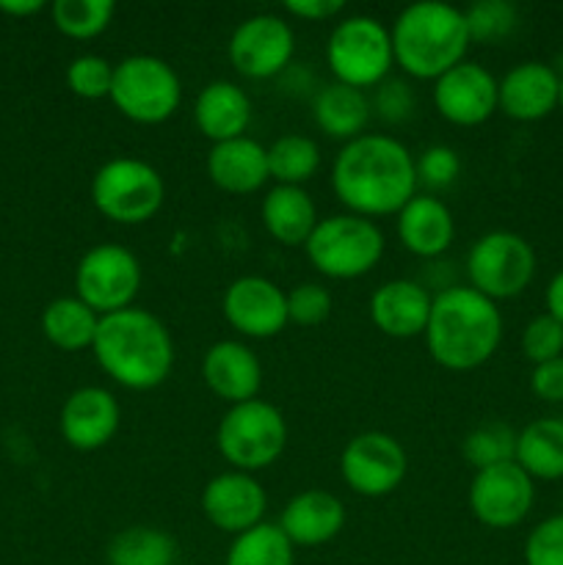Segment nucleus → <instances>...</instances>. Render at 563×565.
I'll return each mask as SVG.
<instances>
[{"mask_svg":"<svg viewBox=\"0 0 563 565\" xmlns=\"http://www.w3.org/2000/svg\"><path fill=\"white\" fill-rule=\"evenodd\" d=\"M331 188L348 213L370 221L397 215L417 193L414 154L397 138L364 132L340 147L331 163Z\"/></svg>","mask_w":563,"mask_h":565,"instance_id":"nucleus-1","label":"nucleus"},{"mask_svg":"<svg viewBox=\"0 0 563 565\" xmlns=\"http://www.w3.org/2000/svg\"><path fill=\"white\" fill-rule=\"evenodd\" d=\"M92 351L105 375L132 392L158 390L174 370V340L169 329L141 307L103 315Z\"/></svg>","mask_w":563,"mask_h":565,"instance_id":"nucleus-2","label":"nucleus"},{"mask_svg":"<svg viewBox=\"0 0 563 565\" xmlns=\"http://www.w3.org/2000/svg\"><path fill=\"white\" fill-rule=\"evenodd\" d=\"M423 337L439 367L467 373L489 362L500 348L502 312L469 285H453L434 292Z\"/></svg>","mask_w":563,"mask_h":565,"instance_id":"nucleus-3","label":"nucleus"},{"mask_svg":"<svg viewBox=\"0 0 563 565\" xmlns=\"http://www.w3.org/2000/svg\"><path fill=\"white\" fill-rule=\"evenodd\" d=\"M392 55L406 75L436 81L461 64L469 50L464 9L445 0H417L395 17L390 28Z\"/></svg>","mask_w":563,"mask_h":565,"instance_id":"nucleus-4","label":"nucleus"},{"mask_svg":"<svg viewBox=\"0 0 563 565\" xmlns=\"http://www.w3.org/2000/svg\"><path fill=\"white\" fill-rule=\"evenodd\" d=\"M384 232L370 218L337 213L320 218L307 241V257L326 279H359L384 257Z\"/></svg>","mask_w":563,"mask_h":565,"instance_id":"nucleus-5","label":"nucleus"},{"mask_svg":"<svg viewBox=\"0 0 563 565\" xmlns=\"http://www.w3.org/2000/svg\"><path fill=\"white\" fill-rule=\"evenodd\" d=\"M108 99L125 119L136 125H160L180 108L182 83L169 61L136 53L114 64Z\"/></svg>","mask_w":563,"mask_h":565,"instance_id":"nucleus-6","label":"nucleus"},{"mask_svg":"<svg viewBox=\"0 0 563 565\" xmlns=\"http://www.w3.org/2000/svg\"><path fill=\"white\" fill-rule=\"evenodd\" d=\"M221 458L237 472H259L282 458L287 447V423L274 403L259 397L230 406L215 428Z\"/></svg>","mask_w":563,"mask_h":565,"instance_id":"nucleus-7","label":"nucleus"},{"mask_svg":"<svg viewBox=\"0 0 563 565\" xmlns=\"http://www.w3.org/2000/svg\"><path fill=\"white\" fill-rule=\"evenodd\" d=\"M326 61L337 83L362 92L375 88L390 77L395 64L390 28L370 14H348L331 28Z\"/></svg>","mask_w":563,"mask_h":565,"instance_id":"nucleus-8","label":"nucleus"},{"mask_svg":"<svg viewBox=\"0 0 563 565\" xmlns=\"http://www.w3.org/2000/svg\"><path fill=\"white\" fill-rule=\"evenodd\" d=\"M163 177L141 158H110L92 177L94 207L114 224H147L163 207Z\"/></svg>","mask_w":563,"mask_h":565,"instance_id":"nucleus-9","label":"nucleus"},{"mask_svg":"<svg viewBox=\"0 0 563 565\" xmlns=\"http://www.w3.org/2000/svg\"><path fill=\"white\" fill-rule=\"evenodd\" d=\"M535 252L522 235L495 230L480 235L467 252V279L472 290L491 301L522 296L535 279Z\"/></svg>","mask_w":563,"mask_h":565,"instance_id":"nucleus-10","label":"nucleus"},{"mask_svg":"<svg viewBox=\"0 0 563 565\" xmlns=\"http://www.w3.org/2000/svg\"><path fill=\"white\" fill-rule=\"evenodd\" d=\"M141 279V263L130 248L119 243H97L77 263L75 296L103 318L132 307Z\"/></svg>","mask_w":563,"mask_h":565,"instance_id":"nucleus-11","label":"nucleus"},{"mask_svg":"<svg viewBox=\"0 0 563 565\" xmlns=\"http://www.w3.org/2000/svg\"><path fill=\"white\" fill-rule=\"evenodd\" d=\"M408 472V456L395 436L384 430H364L353 436L340 452V475L348 489L359 497L392 494Z\"/></svg>","mask_w":563,"mask_h":565,"instance_id":"nucleus-12","label":"nucleus"},{"mask_svg":"<svg viewBox=\"0 0 563 565\" xmlns=\"http://www.w3.org/2000/svg\"><path fill=\"white\" fill-rule=\"evenodd\" d=\"M226 53H230V64L243 77L268 81L290 66L293 53H296V33L290 22L282 20L279 14H268V11L252 14L235 25Z\"/></svg>","mask_w":563,"mask_h":565,"instance_id":"nucleus-13","label":"nucleus"},{"mask_svg":"<svg viewBox=\"0 0 563 565\" xmlns=\"http://www.w3.org/2000/svg\"><path fill=\"white\" fill-rule=\"evenodd\" d=\"M469 511L484 527L511 530L528 519L535 502L533 478L517 461L480 469L469 483Z\"/></svg>","mask_w":563,"mask_h":565,"instance_id":"nucleus-14","label":"nucleus"},{"mask_svg":"<svg viewBox=\"0 0 563 565\" xmlns=\"http://www.w3.org/2000/svg\"><path fill=\"white\" fill-rule=\"evenodd\" d=\"M221 309L226 323L252 340H270L290 323L287 292L265 276H237L224 290Z\"/></svg>","mask_w":563,"mask_h":565,"instance_id":"nucleus-15","label":"nucleus"},{"mask_svg":"<svg viewBox=\"0 0 563 565\" xmlns=\"http://www.w3.org/2000/svg\"><path fill=\"white\" fill-rule=\"evenodd\" d=\"M500 81L478 61L456 64L434 81V105L450 125L478 127L497 110Z\"/></svg>","mask_w":563,"mask_h":565,"instance_id":"nucleus-16","label":"nucleus"},{"mask_svg":"<svg viewBox=\"0 0 563 565\" xmlns=\"http://www.w3.org/2000/svg\"><path fill=\"white\" fill-rule=\"evenodd\" d=\"M265 511H268V494L248 472L230 469L210 478L202 489V513L221 533H246L263 524Z\"/></svg>","mask_w":563,"mask_h":565,"instance_id":"nucleus-17","label":"nucleus"},{"mask_svg":"<svg viewBox=\"0 0 563 565\" xmlns=\"http://www.w3.org/2000/svg\"><path fill=\"white\" fill-rule=\"evenodd\" d=\"M121 408L114 392L103 386H81L64 401L59 414V430L72 450H103L116 436Z\"/></svg>","mask_w":563,"mask_h":565,"instance_id":"nucleus-18","label":"nucleus"},{"mask_svg":"<svg viewBox=\"0 0 563 565\" xmlns=\"http://www.w3.org/2000/svg\"><path fill=\"white\" fill-rule=\"evenodd\" d=\"M561 103V75L544 61H522L502 75L497 110L517 121H539Z\"/></svg>","mask_w":563,"mask_h":565,"instance_id":"nucleus-19","label":"nucleus"},{"mask_svg":"<svg viewBox=\"0 0 563 565\" xmlns=\"http://www.w3.org/2000/svg\"><path fill=\"white\" fill-rule=\"evenodd\" d=\"M434 292L414 279H392L370 296V320L392 340H412L425 334Z\"/></svg>","mask_w":563,"mask_h":565,"instance_id":"nucleus-20","label":"nucleus"},{"mask_svg":"<svg viewBox=\"0 0 563 565\" xmlns=\"http://www.w3.org/2000/svg\"><path fill=\"white\" fill-rule=\"evenodd\" d=\"M202 379L215 397L230 406L254 401L263 386V364L241 340H221L202 359Z\"/></svg>","mask_w":563,"mask_h":565,"instance_id":"nucleus-21","label":"nucleus"},{"mask_svg":"<svg viewBox=\"0 0 563 565\" xmlns=\"http://www.w3.org/2000/svg\"><path fill=\"white\" fill-rule=\"evenodd\" d=\"M397 241L414 257L439 259L456 241V218L434 193H414L397 213Z\"/></svg>","mask_w":563,"mask_h":565,"instance_id":"nucleus-22","label":"nucleus"},{"mask_svg":"<svg viewBox=\"0 0 563 565\" xmlns=\"http://www.w3.org/2000/svg\"><path fill=\"white\" fill-rule=\"evenodd\" d=\"M346 505L331 491L307 489L293 497L279 519L282 533L293 546H323L346 527Z\"/></svg>","mask_w":563,"mask_h":565,"instance_id":"nucleus-23","label":"nucleus"},{"mask_svg":"<svg viewBox=\"0 0 563 565\" xmlns=\"http://www.w3.org/2000/svg\"><path fill=\"white\" fill-rule=\"evenodd\" d=\"M208 177L215 188L237 196L259 191L270 180L268 147L248 136L213 143L208 152Z\"/></svg>","mask_w":563,"mask_h":565,"instance_id":"nucleus-24","label":"nucleus"},{"mask_svg":"<svg viewBox=\"0 0 563 565\" xmlns=\"http://www.w3.org/2000/svg\"><path fill=\"white\" fill-rule=\"evenodd\" d=\"M193 121L208 141L221 143L246 136L252 125V99L237 83L213 81L193 103Z\"/></svg>","mask_w":563,"mask_h":565,"instance_id":"nucleus-25","label":"nucleus"},{"mask_svg":"<svg viewBox=\"0 0 563 565\" xmlns=\"http://www.w3.org/2000/svg\"><path fill=\"white\" fill-rule=\"evenodd\" d=\"M259 218L268 235L282 246H307L318 226V207L298 185H274L259 204Z\"/></svg>","mask_w":563,"mask_h":565,"instance_id":"nucleus-26","label":"nucleus"},{"mask_svg":"<svg viewBox=\"0 0 563 565\" xmlns=\"http://www.w3.org/2000/svg\"><path fill=\"white\" fill-rule=\"evenodd\" d=\"M312 116L315 125L326 136L348 143L353 138L364 136L370 116H373V105H370V97L362 88L334 81L329 86L318 88L312 99Z\"/></svg>","mask_w":563,"mask_h":565,"instance_id":"nucleus-27","label":"nucleus"},{"mask_svg":"<svg viewBox=\"0 0 563 565\" xmlns=\"http://www.w3.org/2000/svg\"><path fill=\"white\" fill-rule=\"evenodd\" d=\"M513 461L533 480L563 478V419L541 417L524 425L517 436Z\"/></svg>","mask_w":563,"mask_h":565,"instance_id":"nucleus-28","label":"nucleus"},{"mask_svg":"<svg viewBox=\"0 0 563 565\" xmlns=\"http://www.w3.org/2000/svg\"><path fill=\"white\" fill-rule=\"evenodd\" d=\"M99 329V315L77 296H61L44 307L42 331L50 345L59 351L77 353L94 345Z\"/></svg>","mask_w":563,"mask_h":565,"instance_id":"nucleus-29","label":"nucleus"},{"mask_svg":"<svg viewBox=\"0 0 563 565\" xmlns=\"http://www.w3.org/2000/svg\"><path fill=\"white\" fill-rule=\"evenodd\" d=\"M105 561L108 565H174L177 544L163 530L136 524L108 541Z\"/></svg>","mask_w":563,"mask_h":565,"instance_id":"nucleus-30","label":"nucleus"},{"mask_svg":"<svg viewBox=\"0 0 563 565\" xmlns=\"http://www.w3.org/2000/svg\"><path fill=\"white\" fill-rule=\"evenodd\" d=\"M320 147L309 136L287 132L268 147V174L276 185H298L312 180L320 169Z\"/></svg>","mask_w":563,"mask_h":565,"instance_id":"nucleus-31","label":"nucleus"},{"mask_svg":"<svg viewBox=\"0 0 563 565\" xmlns=\"http://www.w3.org/2000/svg\"><path fill=\"white\" fill-rule=\"evenodd\" d=\"M293 550L296 546L282 533L279 524L263 522L232 539L224 565H293L296 563Z\"/></svg>","mask_w":563,"mask_h":565,"instance_id":"nucleus-32","label":"nucleus"},{"mask_svg":"<svg viewBox=\"0 0 563 565\" xmlns=\"http://www.w3.org/2000/svg\"><path fill=\"white\" fill-rule=\"evenodd\" d=\"M517 436L519 430H513L511 425L502 423V419H489V423L475 425L461 441L464 461H467L475 472L497 467V463L513 461V458H517Z\"/></svg>","mask_w":563,"mask_h":565,"instance_id":"nucleus-33","label":"nucleus"},{"mask_svg":"<svg viewBox=\"0 0 563 565\" xmlns=\"http://www.w3.org/2000/svg\"><path fill=\"white\" fill-rule=\"evenodd\" d=\"M116 14L114 0H55L50 6L53 25L70 39H94L110 25Z\"/></svg>","mask_w":563,"mask_h":565,"instance_id":"nucleus-34","label":"nucleus"},{"mask_svg":"<svg viewBox=\"0 0 563 565\" xmlns=\"http://www.w3.org/2000/svg\"><path fill=\"white\" fill-rule=\"evenodd\" d=\"M469 42L495 44L511 36L519 25V9L511 0H478L464 9Z\"/></svg>","mask_w":563,"mask_h":565,"instance_id":"nucleus-35","label":"nucleus"},{"mask_svg":"<svg viewBox=\"0 0 563 565\" xmlns=\"http://www.w3.org/2000/svg\"><path fill=\"white\" fill-rule=\"evenodd\" d=\"M110 83H114V64L103 55L83 53L66 66V86L81 99L108 97Z\"/></svg>","mask_w":563,"mask_h":565,"instance_id":"nucleus-36","label":"nucleus"},{"mask_svg":"<svg viewBox=\"0 0 563 565\" xmlns=\"http://www.w3.org/2000/svg\"><path fill=\"white\" fill-rule=\"evenodd\" d=\"M522 353L533 362V367L563 356V323L546 312L535 315L522 331Z\"/></svg>","mask_w":563,"mask_h":565,"instance_id":"nucleus-37","label":"nucleus"},{"mask_svg":"<svg viewBox=\"0 0 563 565\" xmlns=\"http://www.w3.org/2000/svg\"><path fill=\"white\" fill-rule=\"evenodd\" d=\"M414 169H417V185L442 191V188H450L458 180L461 158L447 143H434V147H425L419 152V158L414 160Z\"/></svg>","mask_w":563,"mask_h":565,"instance_id":"nucleus-38","label":"nucleus"},{"mask_svg":"<svg viewBox=\"0 0 563 565\" xmlns=\"http://www.w3.org/2000/svg\"><path fill=\"white\" fill-rule=\"evenodd\" d=\"M331 315V292L318 281H301L287 292V318L296 326H320Z\"/></svg>","mask_w":563,"mask_h":565,"instance_id":"nucleus-39","label":"nucleus"},{"mask_svg":"<svg viewBox=\"0 0 563 565\" xmlns=\"http://www.w3.org/2000/svg\"><path fill=\"white\" fill-rule=\"evenodd\" d=\"M373 114L379 119L390 121V125H401V121L412 119L414 108H417V97H414L412 83L403 77H386L384 83L375 86L373 94Z\"/></svg>","mask_w":563,"mask_h":565,"instance_id":"nucleus-40","label":"nucleus"},{"mask_svg":"<svg viewBox=\"0 0 563 565\" xmlns=\"http://www.w3.org/2000/svg\"><path fill=\"white\" fill-rule=\"evenodd\" d=\"M524 565H563V513L530 530L524 541Z\"/></svg>","mask_w":563,"mask_h":565,"instance_id":"nucleus-41","label":"nucleus"},{"mask_svg":"<svg viewBox=\"0 0 563 565\" xmlns=\"http://www.w3.org/2000/svg\"><path fill=\"white\" fill-rule=\"evenodd\" d=\"M530 390L544 403H563V356L535 364L530 373Z\"/></svg>","mask_w":563,"mask_h":565,"instance_id":"nucleus-42","label":"nucleus"},{"mask_svg":"<svg viewBox=\"0 0 563 565\" xmlns=\"http://www.w3.org/2000/svg\"><path fill=\"white\" fill-rule=\"evenodd\" d=\"M285 11L287 14L298 17V20L329 22L346 11V3H342V0H287Z\"/></svg>","mask_w":563,"mask_h":565,"instance_id":"nucleus-43","label":"nucleus"},{"mask_svg":"<svg viewBox=\"0 0 563 565\" xmlns=\"http://www.w3.org/2000/svg\"><path fill=\"white\" fill-rule=\"evenodd\" d=\"M544 303H546V315H552L557 323H563V268L557 270V274L550 279V285H546Z\"/></svg>","mask_w":563,"mask_h":565,"instance_id":"nucleus-44","label":"nucleus"},{"mask_svg":"<svg viewBox=\"0 0 563 565\" xmlns=\"http://www.w3.org/2000/svg\"><path fill=\"white\" fill-rule=\"evenodd\" d=\"M44 9L42 0H0V14H9L22 20V17H33Z\"/></svg>","mask_w":563,"mask_h":565,"instance_id":"nucleus-45","label":"nucleus"},{"mask_svg":"<svg viewBox=\"0 0 563 565\" xmlns=\"http://www.w3.org/2000/svg\"><path fill=\"white\" fill-rule=\"evenodd\" d=\"M557 108L563 110V77H561V103H557Z\"/></svg>","mask_w":563,"mask_h":565,"instance_id":"nucleus-46","label":"nucleus"}]
</instances>
